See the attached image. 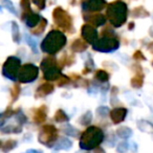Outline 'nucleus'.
Masks as SVG:
<instances>
[{"instance_id":"1","label":"nucleus","mask_w":153,"mask_h":153,"mask_svg":"<svg viewBox=\"0 0 153 153\" xmlns=\"http://www.w3.org/2000/svg\"><path fill=\"white\" fill-rule=\"evenodd\" d=\"M103 140H104V133L102 129L97 126H90L81 135L80 147L84 150H91L97 148L103 142Z\"/></svg>"},{"instance_id":"2","label":"nucleus","mask_w":153,"mask_h":153,"mask_svg":"<svg viewBox=\"0 0 153 153\" xmlns=\"http://www.w3.org/2000/svg\"><path fill=\"white\" fill-rule=\"evenodd\" d=\"M66 43V37L59 30H51L42 41L41 48L47 53H56L61 51Z\"/></svg>"},{"instance_id":"3","label":"nucleus","mask_w":153,"mask_h":153,"mask_svg":"<svg viewBox=\"0 0 153 153\" xmlns=\"http://www.w3.org/2000/svg\"><path fill=\"white\" fill-rule=\"evenodd\" d=\"M128 9L126 3L123 1H114L108 5L107 16L109 18L111 25L114 27H120L126 22Z\"/></svg>"},{"instance_id":"4","label":"nucleus","mask_w":153,"mask_h":153,"mask_svg":"<svg viewBox=\"0 0 153 153\" xmlns=\"http://www.w3.org/2000/svg\"><path fill=\"white\" fill-rule=\"evenodd\" d=\"M53 17L55 23L59 27H61L64 30H67V32H72V20L67 12H65L61 7H57L53 10Z\"/></svg>"},{"instance_id":"5","label":"nucleus","mask_w":153,"mask_h":153,"mask_svg":"<svg viewBox=\"0 0 153 153\" xmlns=\"http://www.w3.org/2000/svg\"><path fill=\"white\" fill-rule=\"evenodd\" d=\"M94 49L101 53H111L119 48L120 42L112 37H103L94 43Z\"/></svg>"},{"instance_id":"6","label":"nucleus","mask_w":153,"mask_h":153,"mask_svg":"<svg viewBox=\"0 0 153 153\" xmlns=\"http://www.w3.org/2000/svg\"><path fill=\"white\" fill-rule=\"evenodd\" d=\"M38 72V67H36L33 64H25L22 67H20L17 74V79L21 83H30L37 79Z\"/></svg>"},{"instance_id":"7","label":"nucleus","mask_w":153,"mask_h":153,"mask_svg":"<svg viewBox=\"0 0 153 153\" xmlns=\"http://www.w3.org/2000/svg\"><path fill=\"white\" fill-rule=\"evenodd\" d=\"M20 69V60L15 57H11L5 61L2 68V72L7 79L15 81L17 79L18 71Z\"/></svg>"},{"instance_id":"8","label":"nucleus","mask_w":153,"mask_h":153,"mask_svg":"<svg viewBox=\"0 0 153 153\" xmlns=\"http://www.w3.org/2000/svg\"><path fill=\"white\" fill-rule=\"evenodd\" d=\"M58 137V131L55 126L46 125L43 126L39 134V140L44 145H51L55 143Z\"/></svg>"},{"instance_id":"9","label":"nucleus","mask_w":153,"mask_h":153,"mask_svg":"<svg viewBox=\"0 0 153 153\" xmlns=\"http://www.w3.org/2000/svg\"><path fill=\"white\" fill-rule=\"evenodd\" d=\"M82 36H83L84 40L87 43H91L94 44L98 39V32L97 30L90 24H86L82 27Z\"/></svg>"},{"instance_id":"10","label":"nucleus","mask_w":153,"mask_h":153,"mask_svg":"<svg viewBox=\"0 0 153 153\" xmlns=\"http://www.w3.org/2000/svg\"><path fill=\"white\" fill-rule=\"evenodd\" d=\"M106 7L105 0H87L83 3V10L86 12H100Z\"/></svg>"},{"instance_id":"11","label":"nucleus","mask_w":153,"mask_h":153,"mask_svg":"<svg viewBox=\"0 0 153 153\" xmlns=\"http://www.w3.org/2000/svg\"><path fill=\"white\" fill-rule=\"evenodd\" d=\"M22 19L24 20V22H25L27 26H30V27H35V26L40 22L41 17L39 15H37V14H35L34 12H32V10H30V11L23 12Z\"/></svg>"},{"instance_id":"12","label":"nucleus","mask_w":153,"mask_h":153,"mask_svg":"<svg viewBox=\"0 0 153 153\" xmlns=\"http://www.w3.org/2000/svg\"><path fill=\"white\" fill-rule=\"evenodd\" d=\"M126 114H127V109L125 108H114L110 111V117L114 124L123 122Z\"/></svg>"},{"instance_id":"13","label":"nucleus","mask_w":153,"mask_h":153,"mask_svg":"<svg viewBox=\"0 0 153 153\" xmlns=\"http://www.w3.org/2000/svg\"><path fill=\"white\" fill-rule=\"evenodd\" d=\"M84 19L87 21L88 24H90L92 26H101L106 21L105 17L103 15H101V14H94V15L85 16Z\"/></svg>"},{"instance_id":"14","label":"nucleus","mask_w":153,"mask_h":153,"mask_svg":"<svg viewBox=\"0 0 153 153\" xmlns=\"http://www.w3.org/2000/svg\"><path fill=\"white\" fill-rule=\"evenodd\" d=\"M44 78L48 81H55L61 78V68L59 66H53L44 70Z\"/></svg>"},{"instance_id":"15","label":"nucleus","mask_w":153,"mask_h":153,"mask_svg":"<svg viewBox=\"0 0 153 153\" xmlns=\"http://www.w3.org/2000/svg\"><path fill=\"white\" fill-rule=\"evenodd\" d=\"M53 90V86L49 83H45V84H42L38 87L36 91V97H44V96H47L49 94L51 91Z\"/></svg>"},{"instance_id":"16","label":"nucleus","mask_w":153,"mask_h":153,"mask_svg":"<svg viewBox=\"0 0 153 153\" xmlns=\"http://www.w3.org/2000/svg\"><path fill=\"white\" fill-rule=\"evenodd\" d=\"M45 119H46V108H45V106H42L35 111L34 121L36 122V123L40 124V123H42V122H44Z\"/></svg>"},{"instance_id":"17","label":"nucleus","mask_w":153,"mask_h":153,"mask_svg":"<svg viewBox=\"0 0 153 153\" xmlns=\"http://www.w3.org/2000/svg\"><path fill=\"white\" fill-rule=\"evenodd\" d=\"M87 48V44H86V41H83L81 39H78V40H74V43L71 44V49L76 53H81V51H85Z\"/></svg>"},{"instance_id":"18","label":"nucleus","mask_w":153,"mask_h":153,"mask_svg":"<svg viewBox=\"0 0 153 153\" xmlns=\"http://www.w3.org/2000/svg\"><path fill=\"white\" fill-rule=\"evenodd\" d=\"M57 65H58L57 60H56L55 58L48 57V58H45L42 61V63H41V68H42V70L44 71V70L48 69V68H51V67H53V66H57Z\"/></svg>"},{"instance_id":"19","label":"nucleus","mask_w":153,"mask_h":153,"mask_svg":"<svg viewBox=\"0 0 153 153\" xmlns=\"http://www.w3.org/2000/svg\"><path fill=\"white\" fill-rule=\"evenodd\" d=\"M46 24H47V21L45 19H43V18H41V20H40V22H39L38 24H37L36 26H35L34 28H33V30H32V33L34 35H40V34H42L43 32H44V30H45V27H46Z\"/></svg>"},{"instance_id":"20","label":"nucleus","mask_w":153,"mask_h":153,"mask_svg":"<svg viewBox=\"0 0 153 153\" xmlns=\"http://www.w3.org/2000/svg\"><path fill=\"white\" fill-rule=\"evenodd\" d=\"M144 81V78H143V74L142 72H138L135 74V76H133V79L131 80V84L133 87H140Z\"/></svg>"},{"instance_id":"21","label":"nucleus","mask_w":153,"mask_h":153,"mask_svg":"<svg viewBox=\"0 0 153 153\" xmlns=\"http://www.w3.org/2000/svg\"><path fill=\"white\" fill-rule=\"evenodd\" d=\"M131 134H132V130L127 127H121L117 129V135L120 137H123V138L129 137Z\"/></svg>"},{"instance_id":"22","label":"nucleus","mask_w":153,"mask_h":153,"mask_svg":"<svg viewBox=\"0 0 153 153\" xmlns=\"http://www.w3.org/2000/svg\"><path fill=\"white\" fill-rule=\"evenodd\" d=\"M96 78L101 82H106V81H108V79H109V74H107L105 70L101 69L96 72Z\"/></svg>"},{"instance_id":"23","label":"nucleus","mask_w":153,"mask_h":153,"mask_svg":"<svg viewBox=\"0 0 153 153\" xmlns=\"http://www.w3.org/2000/svg\"><path fill=\"white\" fill-rule=\"evenodd\" d=\"M55 120L57 122H60V123H62V122L68 121V117H67V114H66V113L64 112L63 110H58L57 112H56V114H55Z\"/></svg>"},{"instance_id":"24","label":"nucleus","mask_w":153,"mask_h":153,"mask_svg":"<svg viewBox=\"0 0 153 153\" xmlns=\"http://www.w3.org/2000/svg\"><path fill=\"white\" fill-rule=\"evenodd\" d=\"M12 33H13V39L15 42H19L20 40V35H19V28H18L16 22H13L12 23Z\"/></svg>"},{"instance_id":"25","label":"nucleus","mask_w":153,"mask_h":153,"mask_svg":"<svg viewBox=\"0 0 153 153\" xmlns=\"http://www.w3.org/2000/svg\"><path fill=\"white\" fill-rule=\"evenodd\" d=\"M133 15L135 16V17H146L149 14H148V12L145 11V9H143V7H137V9H134Z\"/></svg>"},{"instance_id":"26","label":"nucleus","mask_w":153,"mask_h":153,"mask_svg":"<svg viewBox=\"0 0 153 153\" xmlns=\"http://www.w3.org/2000/svg\"><path fill=\"white\" fill-rule=\"evenodd\" d=\"M62 144H60L59 146H57L56 148L57 149H68L71 147V142L68 140H66V138H62Z\"/></svg>"},{"instance_id":"27","label":"nucleus","mask_w":153,"mask_h":153,"mask_svg":"<svg viewBox=\"0 0 153 153\" xmlns=\"http://www.w3.org/2000/svg\"><path fill=\"white\" fill-rule=\"evenodd\" d=\"M15 147H16V142H15V140H7V142L5 143L3 149H4V151H7L9 149H10V150H12V149L15 148Z\"/></svg>"},{"instance_id":"28","label":"nucleus","mask_w":153,"mask_h":153,"mask_svg":"<svg viewBox=\"0 0 153 153\" xmlns=\"http://www.w3.org/2000/svg\"><path fill=\"white\" fill-rule=\"evenodd\" d=\"M21 7H22V9H23V12L30 11V0H21Z\"/></svg>"},{"instance_id":"29","label":"nucleus","mask_w":153,"mask_h":153,"mask_svg":"<svg viewBox=\"0 0 153 153\" xmlns=\"http://www.w3.org/2000/svg\"><path fill=\"white\" fill-rule=\"evenodd\" d=\"M19 92H20V87L18 85L14 86L13 88H12V97H13V99H16L18 96H19Z\"/></svg>"},{"instance_id":"30","label":"nucleus","mask_w":153,"mask_h":153,"mask_svg":"<svg viewBox=\"0 0 153 153\" xmlns=\"http://www.w3.org/2000/svg\"><path fill=\"white\" fill-rule=\"evenodd\" d=\"M33 1L38 7V9L43 10L45 7V0H33Z\"/></svg>"},{"instance_id":"31","label":"nucleus","mask_w":153,"mask_h":153,"mask_svg":"<svg viewBox=\"0 0 153 153\" xmlns=\"http://www.w3.org/2000/svg\"><path fill=\"white\" fill-rule=\"evenodd\" d=\"M3 1H4V2H5V7H7V9H9V11H11L12 13H14V14H15L16 12H15V10H14L13 4H12V3L10 2L9 0H3Z\"/></svg>"},{"instance_id":"32","label":"nucleus","mask_w":153,"mask_h":153,"mask_svg":"<svg viewBox=\"0 0 153 153\" xmlns=\"http://www.w3.org/2000/svg\"><path fill=\"white\" fill-rule=\"evenodd\" d=\"M68 78L67 76H61V78H60V80H59V86H63L64 84H66V83H68Z\"/></svg>"},{"instance_id":"33","label":"nucleus","mask_w":153,"mask_h":153,"mask_svg":"<svg viewBox=\"0 0 153 153\" xmlns=\"http://www.w3.org/2000/svg\"><path fill=\"white\" fill-rule=\"evenodd\" d=\"M127 148H128L127 144H126V143H122V144H120V146L117 147V151L121 152V153H123L127 150Z\"/></svg>"},{"instance_id":"34","label":"nucleus","mask_w":153,"mask_h":153,"mask_svg":"<svg viewBox=\"0 0 153 153\" xmlns=\"http://www.w3.org/2000/svg\"><path fill=\"white\" fill-rule=\"evenodd\" d=\"M133 57H134V59H135V60H145L144 55H143V53H140V51H135V53L133 55Z\"/></svg>"},{"instance_id":"35","label":"nucleus","mask_w":153,"mask_h":153,"mask_svg":"<svg viewBox=\"0 0 153 153\" xmlns=\"http://www.w3.org/2000/svg\"><path fill=\"white\" fill-rule=\"evenodd\" d=\"M26 153H42V152H40V151H38V150H28Z\"/></svg>"},{"instance_id":"36","label":"nucleus","mask_w":153,"mask_h":153,"mask_svg":"<svg viewBox=\"0 0 153 153\" xmlns=\"http://www.w3.org/2000/svg\"><path fill=\"white\" fill-rule=\"evenodd\" d=\"M0 146H1V145H0Z\"/></svg>"}]
</instances>
